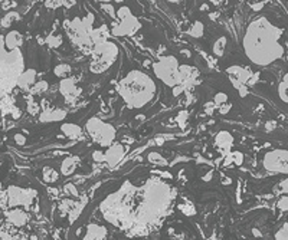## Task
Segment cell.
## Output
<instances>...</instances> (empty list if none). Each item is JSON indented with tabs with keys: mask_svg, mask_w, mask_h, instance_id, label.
<instances>
[{
	"mask_svg": "<svg viewBox=\"0 0 288 240\" xmlns=\"http://www.w3.org/2000/svg\"><path fill=\"white\" fill-rule=\"evenodd\" d=\"M280 35V30L265 19L254 22L245 38V48L249 58L260 65H268L275 61L281 55V46L278 43Z\"/></svg>",
	"mask_w": 288,
	"mask_h": 240,
	"instance_id": "cell-1",
	"label": "cell"
},
{
	"mask_svg": "<svg viewBox=\"0 0 288 240\" xmlns=\"http://www.w3.org/2000/svg\"><path fill=\"white\" fill-rule=\"evenodd\" d=\"M265 165L268 170L275 171V173L288 174V153L286 151L271 153L265 160Z\"/></svg>",
	"mask_w": 288,
	"mask_h": 240,
	"instance_id": "cell-2",
	"label": "cell"
},
{
	"mask_svg": "<svg viewBox=\"0 0 288 240\" xmlns=\"http://www.w3.org/2000/svg\"><path fill=\"white\" fill-rule=\"evenodd\" d=\"M286 186H287V188H288V181H287V183H286Z\"/></svg>",
	"mask_w": 288,
	"mask_h": 240,
	"instance_id": "cell-3",
	"label": "cell"
}]
</instances>
